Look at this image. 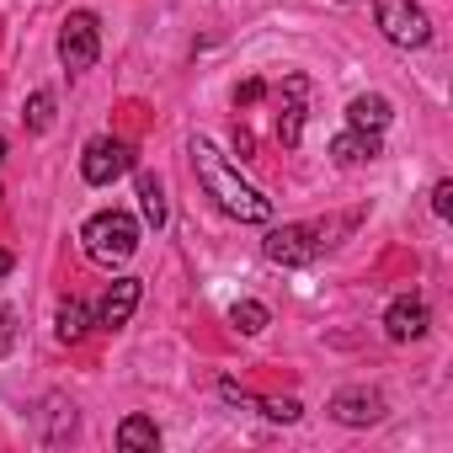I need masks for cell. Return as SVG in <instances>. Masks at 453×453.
Segmentation results:
<instances>
[{
  "label": "cell",
  "instance_id": "1",
  "mask_svg": "<svg viewBox=\"0 0 453 453\" xmlns=\"http://www.w3.org/2000/svg\"><path fill=\"white\" fill-rule=\"evenodd\" d=\"M192 165H197L203 192H208L224 213H230V219H241V224H267V219H273V197H262L208 139H192Z\"/></svg>",
  "mask_w": 453,
  "mask_h": 453
},
{
  "label": "cell",
  "instance_id": "2",
  "mask_svg": "<svg viewBox=\"0 0 453 453\" xmlns=\"http://www.w3.org/2000/svg\"><path fill=\"white\" fill-rule=\"evenodd\" d=\"M81 246H86V257H91V262L118 267V262H128V257L139 251V219H134V213H123V208H102V213H91V219H86Z\"/></svg>",
  "mask_w": 453,
  "mask_h": 453
},
{
  "label": "cell",
  "instance_id": "3",
  "mask_svg": "<svg viewBox=\"0 0 453 453\" xmlns=\"http://www.w3.org/2000/svg\"><path fill=\"white\" fill-rule=\"evenodd\" d=\"M373 22L395 49H426L432 43V22L416 0H373Z\"/></svg>",
  "mask_w": 453,
  "mask_h": 453
},
{
  "label": "cell",
  "instance_id": "4",
  "mask_svg": "<svg viewBox=\"0 0 453 453\" xmlns=\"http://www.w3.org/2000/svg\"><path fill=\"white\" fill-rule=\"evenodd\" d=\"M326 251V230L320 224H283V230H273L262 241V257L278 262V267H304Z\"/></svg>",
  "mask_w": 453,
  "mask_h": 453
},
{
  "label": "cell",
  "instance_id": "5",
  "mask_svg": "<svg viewBox=\"0 0 453 453\" xmlns=\"http://www.w3.org/2000/svg\"><path fill=\"white\" fill-rule=\"evenodd\" d=\"M96 59H102L96 17H91V12H70V17H65V27H59V65H65L70 75H86Z\"/></svg>",
  "mask_w": 453,
  "mask_h": 453
},
{
  "label": "cell",
  "instance_id": "6",
  "mask_svg": "<svg viewBox=\"0 0 453 453\" xmlns=\"http://www.w3.org/2000/svg\"><path fill=\"white\" fill-rule=\"evenodd\" d=\"M128 171H134V144H123V139H91L81 155V176L91 187H112Z\"/></svg>",
  "mask_w": 453,
  "mask_h": 453
},
{
  "label": "cell",
  "instance_id": "7",
  "mask_svg": "<svg viewBox=\"0 0 453 453\" xmlns=\"http://www.w3.org/2000/svg\"><path fill=\"white\" fill-rule=\"evenodd\" d=\"M304 102H310V81L304 75H288L283 81V96H278V139L294 150L299 134H304Z\"/></svg>",
  "mask_w": 453,
  "mask_h": 453
},
{
  "label": "cell",
  "instance_id": "8",
  "mask_svg": "<svg viewBox=\"0 0 453 453\" xmlns=\"http://www.w3.org/2000/svg\"><path fill=\"white\" fill-rule=\"evenodd\" d=\"M139 278H118L107 294H102V304H96V326L102 331H123L128 320H134V310H139Z\"/></svg>",
  "mask_w": 453,
  "mask_h": 453
},
{
  "label": "cell",
  "instance_id": "9",
  "mask_svg": "<svg viewBox=\"0 0 453 453\" xmlns=\"http://www.w3.org/2000/svg\"><path fill=\"white\" fill-rule=\"evenodd\" d=\"M426 326H432V315H426V304L421 299H395L389 310H384V331H389V342H421L426 336Z\"/></svg>",
  "mask_w": 453,
  "mask_h": 453
},
{
  "label": "cell",
  "instance_id": "10",
  "mask_svg": "<svg viewBox=\"0 0 453 453\" xmlns=\"http://www.w3.org/2000/svg\"><path fill=\"white\" fill-rule=\"evenodd\" d=\"M331 416H336L342 426H373V421L384 416V400H379L373 389H336V395H331Z\"/></svg>",
  "mask_w": 453,
  "mask_h": 453
},
{
  "label": "cell",
  "instance_id": "11",
  "mask_svg": "<svg viewBox=\"0 0 453 453\" xmlns=\"http://www.w3.org/2000/svg\"><path fill=\"white\" fill-rule=\"evenodd\" d=\"M389 118H395V107H389V96H379V91L352 96V107H347V123H352V128H363V134H384V128H389Z\"/></svg>",
  "mask_w": 453,
  "mask_h": 453
},
{
  "label": "cell",
  "instance_id": "12",
  "mask_svg": "<svg viewBox=\"0 0 453 453\" xmlns=\"http://www.w3.org/2000/svg\"><path fill=\"white\" fill-rule=\"evenodd\" d=\"M373 155H379V134L347 128V134L331 139V160H336V165H363V160H373Z\"/></svg>",
  "mask_w": 453,
  "mask_h": 453
},
{
  "label": "cell",
  "instance_id": "13",
  "mask_svg": "<svg viewBox=\"0 0 453 453\" xmlns=\"http://www.w3.org/2000/svg\"><path fill=\"white\" fill-rule=\"evenodd\" d=\"M86 331H91V310H86L81 299H65V304H59V315H54V336L75 347Z\"/></svg>",
  "mask_w": 453,
  "mask_h": 453
},
{
  "label": "cell",
  "instance_id": "14",
  "mask_svg": "<svg viewBox=\"0 0 453 453\" xmlns=\"http://www.w3.org/2000/svg\"><path fill=\"white\" fill-rule=\"evenodd\" d=\"M118 448H128V453H139V448H160V426L150 421V416H128L123 426H118Z\"/></svg>",
  "mask_w": 453,
  "mask_h": 453
},
{
  "label": "cell",
  "instance_id": "15",
  "mask_svg": "<svg viewBox=\"0 0 453 453\" xmlns=\"http://www.w3.org/2000/svg\"><path fill=\"white\" fill-rule=\"evenodd\" d=\"M139 208H144L150 230H160V224H165V187H160V176H139Z\"/></svg>",
  "mask_w": 453,
  "mask_h": 453
},
{
  "label": "cell",
  "instance_id": "16",
  "mask_svg": "<svg viewBox=\"0 0 453 453\" xmlns=\"http://www.w3.org/2000/svg\"><path fill=\"white\" fill-rule=\"evenodd\" d=\"M230 326H241V336H262V331L273 326V310L257 304V299H241V304L230 310Z\"/></svg>",
  "mask_w": 453,
  "mask_h": 453
},
{
  "label": "cell",
  "instance_id": "17",
  "mask_svg": "<svg viewBox=\"0 0 453 453\" xmlns=\"http://www.w3.org/2000/svg\"><path fill=\"white\" fill-rule=\"evenodd\" d=\"M22 118H27L33 134H49V128H54V91H33L27 107H22Z\"/></svg>",
  "mask_w": 453,
  "mask_h": 453
},
{
  "label": "cell",
  "instance_id": "18",
  "mask_svg": "<svg viewBox=\"0 0 453 453\" xmlns=\"http://www.w3.org/2000/svg\"><path fill=\"white\" fill-rule=\"evenodd\" d=\"M251 405H257V411H262V416H267V421H283V426H288V421H299V416H304V405H299V400H294V395H283V400H251Z\"/></svg>",
  "mask_w": 453,
  "mask_h": 453
},
{
  "label": "cell",
  "instance_id": "19",
  "mask_svg": "<svg viewBox=\"0 0 453 453\" xmlns=\"http://www.w3.org/2000/svg\"><path fill=\"white\" fill-rule=\"evenodd\" d=\"M12 347H17V315H12V304H0V357Z\"/></svg>",
  "mask_w": 453,
  "mask_h": 453
},
{
  "label": "cell",
  "instance_id": "20",
  "mask_svg": "<svg viewBox=\"0 0 453 453\" xmlns=\"http://www.w3.org/2000/svg\"><path fill=\"white\" fill-rule=\"evenodd\" d=\"M267 96V81H246V86H235V107H257Z\"/></svg>",
  "mask_w": 453,
  "mask_h": 453
},
{
  "label": "cell",
  "instance_id": "21",
  "mask_svg": "<svg viewBox=\"0 0 453 453\" xmlns=\"http://www.w3.org/2000/svg\"><path fill=\"white\" fill-rule=\"evenodd\" d=\"M432 213H437V219L453 213V181H437V187H432Z\"/></svg>",
  "mask_w": 453,
  "mask_h": 453
},
{
  "label": "cell",
  "instance_id": "22",
  "mask_svg": "<svg viewBox=\"0 0 453 453\" xmlns=\"http://www.w3.org/2000/svg\"><path fill=\"white\" fill-rule=\"evenodd\" d=\"M12 267H17V257H12V251H0V278H6Z\"/></svg>",
  "mask_w": 453,
  "mask_h": 453
},
{
  "label": "cell",
  "instance_id": "23",
  "mask_svg": "<svg viewBox=\"0 0 453 453\" xmlns=\"http://www.w3.org/2000/svg\"><path fill=\"white\" fill-rule=\"evenodd\" d=\"M0 160H6V139H0Z\"/></svg>",
  "mask_w": 453,
  "mask_h": 453
}]
</instances>
